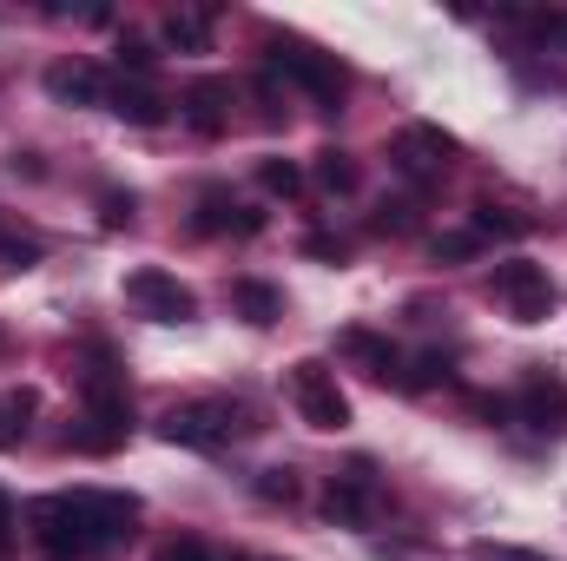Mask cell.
<instances>
[{
    "label": "cell",
    "mask_w": 567,
    "mask_h": 561,
    "mask_svg": "<svg viewBox=\"0 0 567 561\" xmlns=\"http://www.w3.org/2000/svg\"><path fill=\"white\" fill-rule=\"evenodd\" d=\"M66 509H73V529H80L86 561L126 549L133 529H140V496H120V489H73Z\"/></svg>",
    "instance_id": "cell-1"
},
{
    "label": "cell",
    "mask_w": 567,
    "mask_h": 561,
    "mask_svg": "<svg viewBox=\"0 0 567 561\" xmlns=\"http://www.w3.org/2000/svg\"><path fill=\"white\" fill-rule=\"evenodd\" d=\"M245 429H251V422H245V410H238L231 397H192V404H172L165 422H158L165 442H178V449H205V456L231 449Z\"/></svg>",
    "instance_id": "cell-2"
},
{
    "label": "cell",
    "mask_w": 567,
    "mask_h": 561,
    "mask_svg": "<svg viewBox=\"0 0 567 561\" xmlns=\"http://www.w3.org/2000/svg\"><path fill=\"white\" fill-rule=\"evenodd\" d=\"M271 73H284L290 86H303L323 113H343V93H350V67L337 53H317L303 40H271Z\"/></svg>",
    "instance_id": "cell-3"
},
{
    "label": "cell",
    "mask_w": 567,
    "mask_h": 561,
    "mask_svg": "<svg viewBox=\"0 0 567 561\" xmlns=\"http://www.w3.org/2000/svg\"><path fill=\"white\" fill-rule=\"evenodd\" d=\"M488 297H495L515 324H548L555 304H561V284L548 278V265H535V258H508V265L488 272Z\"/></svg>",
    "instance_id": "cell-4"
},
{
    "label": "cell",
    "mask_w": 567,
    "mask_h": 561,
    "mask_svg": "<svg viewBox=\"0 0 567 561\" xmlns=\"http://www.w3.org/2000/svg\"><path fill=\"white\" fill-rule=\"evenodd\" d=\"M290 410L310 429H343L350 422V397H343V384H337V370L323 357L290 364Z\"/></svg>",
    "instance_id": "cell-5"
},
{
    "label": "cell",
    "mask_w": 567,
    "mask_h": 561,
    "mask_svg": "<svg viewBox=\"0 0 567 561\" xmlns=\"http://www.w3.org/2000/svg\"><path fill=\"white\" fill-rule=\"evenodd\" d=\"M323 516L337 522V529H370L377 516H383V482H377V462H350V469H337L330 482H323Z\"/></svg>",
    "instance_id": "cell-6"
},
{
    "label": "cell",
    "mask_w": 567,
    "mask_h": 561,
    "mask_svg": "<svg viewBox=\"0 0 567 561\" xmlns=\"http://www.w3.org/2000/svg\"><path fill=\"white\" fill-rule=\"evenodd\" d=\"M126 436H133V397H93V404H80V417L60 442L80 456H113V449H126Z\"/></svg>",
    "instance_id": "cell-7"
},
{
    "label": "cell",
    "mask_w": 567,
    "mask_h": 561,
    "mask_svg": "<svg viewBox=\"0 0 567 561\" xmlns=\"http://www.w3.org/2000/svg\"><path fill=\"white\" fill-rule=\"evenodd\" d=\"M126 304H133L140 317H152V324H192V317H198V297L172 278V272H158V265H140V272L126 278Z\"/></svg>",
    "instance_id": "cell-8"
},
{
    "label": "cell",
    "mask_w": 567,
    "mask_h": 561,
    "mask_svg": "<svg viewBox=\"0 0 567 561\" xmlns=\"http://www.w3.org/2000/svg\"><path fill=\"white\" fill-rule=\"evenodd\" d=\"M455 152H462V145L449 140L442 126H403V133L390 140V165H396L403 178H416V185H435V178L455 165Z\"/></svg>",
    "instance_id": "cell-9"
},
{
    "label": "cell",
    "mask_w": 567,
    "mask_h": 561,
    "mask_svg": "<svg viewBox=\"0 0 567 561\" xmlns=\"http://www.w3.org/2000/svg\"><path fill=\"white\" fill-rule=\"evenodd\" d=\"M192 232L198 238H258L265 232V212H251L231 185H205L198 192V212H192Z\"/></svg>",
    "instance_id": "cell-10"
},
{
    "label": "cell",
    "mask_w": 567,
    "mask_h": 561,
    "mask_svg": "<svg viewBox=\"0 0 567 561\" xmlns=\"http://www.w3.org/2000/svg\"><path fill=\"white\" fill-rule=\"evenodd\" d=\"M515 417L528 422V429H542V436H567V377L561 370H528L522 377V390H515Z\"/></svg>",
    "instance_id": "cell-11"
},
{
    "label": "cell",
    "mask_w": 567,
    "mask_h": 561,
    "mask_svg": "<svg viewBox=\"0 0 567 561\" xmlns=\"http://www.w3.org/2000/svg\"><path fill=\"white\" fill-rule=\"evenodd\" d=\"M27 536L40 542V555H47V561H86L66 496H40V502H27Z\"/></svg>",
    "instance_id": "cell-12"
},
{
    "label": "cell",
    "mask_w": 567,
    "mask_h": 561,
    "mask_svg": "<svg viewBox=\"0 0 567 561\" xmlns=\"http://www.w3.org/2000/svg\"><path fill=\"white\" fill-rule=\"evenodd\" d=\"M185 126H192L198 140H218V133L231 126V80H218V73L192 80V86H185Z\"/></svg>",
    "instance_id": "cell-13"
},
{
    "label": "cell",
    "mask_w": 567,
    "mask_h": 561,
    "mask_svg": "<svg viewBox=\"0 0 567 561\" xmlns=\"http://www.w3.org/2000/svg\"><path fill=\"white\" fill-rule=\"evenodd\" d=\"M106 113H120L126 126H165L172 100H165L152 80H133V73H120V80H106Z\"/></svg>",
    "instance_id": "cell-14"
},
{
    "label": "cell",
    "mask_w": 567,
    "mask_h": 561,
    "mask_svg": "<svg viewBox=\"0 0 567 561\" xmlns=\"http://www.w3.org/2000/svg\"><path fill=\"white\" fill-rule=\"evenodd\" d=\"M47 93H53L60 106H106V73L73 53V60H53V67H47Z\"/></svg>",
    "instance_id": "cell-15"
},
{
    "label": "cell",
    "mask_w": 567,
    "mask_h": 561,
    "mask_svg": "<svg viewBox=\"0 0 567 561\" xmlns=\"http://www.w3.org/2000/svg\"><path fill=\"white\" fill-rule=\"evenodd\" d=\"M337 350H343V357H357V364H363V377H377V384H396V377H403V350H396L390 337L363 330V324H357V330H343V337H337Z\"/></svg>",
    "instance_id": "cell-16"
},
{
    "label": "cell",
    "mask_w": 567,
    "mask_h": 561,
    "mask_svg": "<svg viewBox=\"0 0 567 561\" xmlns=\"http://www.w3.org/2000/svg\"><path fill=\"white\" fill-rule=\"evenodd\" d=\"M231 310H238L245 324H258V330H265V324H278V317H284V290H278V284H265V278H238V284H231Z\"/></svg>",
    "instance_id": "cell-17"
},
{
    "label": "cell",
    "mask_w": 567,
    "mask_h": 561,
    "mask_svg": "<svg viewBox=\"0 0 567 561\" xmlns=\"http://www.w3.org/2000/svg\"><path fill=\"white\" fill-rule=\"evenodd\" d=\"M165 47H178V53H212V13H205V7H172V13H165Z\"/></svg>",
    "instance_id": "cell-18"
},
{
    "label": "cell",
    "mask_w": 567,
    "mask_h": 561,
    "mask_svg": "<svg viewBox=\"0 0 567 561\" xmlns=\"http://www.w3.org/2000/svg\"><path fill=\"white\" fill-rule=\"evenodd\" d=\"M310 178H317V185H323L330 198H350V192L363 185V172H357V159H350V152H337V145H323V152H317V165H310Z\"/></svg>",
    "instance_id": "cell-19"
},
{
    "label": "cell",
    "mask_w": 567,
    "mask_h": 561,
    "mask_svg": "<svg viewBox=\"0 0 567 561\" xmlns=\"http://www.w3.org/2000/svg\"><path fill=\"white\" fill-rule=\"evenodd\" d=\"M47 258V245L27 232V225H13L7 212H0V272H33Z\"/></svg>",
    "instance_id": "cell-20"
},
{
    "label": "cell",
    "mask_w": 567,
    "mask_h": 561,
    "mask_svg": "<svg viewBox=\"0 0 567 561\" xmlns=\"http://www.w3.org/2000/svg\"><path fill=\"white\" fill-rule=\"evenodd\" d=\"M33 410H40L33 390H0V449H20V442H27Z\"/></svg>",
    "instance_id": "cell-21"
},
{
    "label": "cell",
    "mask_w": 567,
    "mask_h": 561,
    "mask_svg": "<svg viewBox=\"0 0 567 561\" xmlns=\"http://www.w3.org/2000/svg\"><path fill=\"white\" fill-rule=\"evenodd\" d=\"M435 384H449V357H442V350L403 357V377H396V390H435Z\"/></svg>",
    "instance_id": "cell-22"
},
{
    "label": "cell",
    "mask_w": 567,
    "mask_h": 561,
    "mask_svg": "<svg viewBox=\"0 0 567 561\" xmlns=\"http://www.w3.org/2000/svg\"><path fill=\"white\" fill-rule=\"evenodd\" d=\"M370 232H390V238L416 232V205H410V198H383V205L370 212Z\"/></svg>",
    "instance_id": "cell-23"
},
{
    "label": "cell",
    "mask_w": 567,
    "mask_h": 561,
    "mask_svg": "<svg viewBox=\"0 0 567 561\" xmlns=\"http://www.w3.org/2000/svg\"><path fill=\"white\" fill-rule=\"evenodd\" d=\"M258 185H265L271 198H297V192H303V172H297L290 159H265V165H258Z\"/></svg>",
    "instance_id": "cell-24"
},
{
    "label": "cell",
    "mask_w": 567,
    "mask_h": 561,
    "mask_svg": "<svg viewBox=\"0 0 567 561\" xmlns=\"http://www.w3.org/2000/svg\"><path fill=\"white\" fill-rule=\"evenodd\" d=\"M251 489H258V502H284V509H290V502H297V469H258Z\"/></svg>",
    "instance_id": "cell-25"
},
{
    "label": "cell",
    "mask_w": 567,
    "mask_h": 561,
    "mask_svg": "<svg viewBox=\"0 0 567 561\" xmlns=\"http://www.w3.org/2000/svg\"><path fill=\"white\" fill-rule=\"evenodd\" d=\"M475 232H482V238H522L528 218H508V212H495V205H475Z\"/></svg>",
    "instance_id": "cell-26"
},
{
    "label": "cell",
    "mask_w": 567,
    "mask_h": 561,
    "mask_svg": "<svg viewBox=\"0 0 567 561\" xmlns=\"http://www.w3.org/2000/svg\"><path fill=\"white\" fill-rule=\"evenodd\" d=\"M152 67H158V53H152L145 40H133V33H126V40H120V73H133V80H152Z\"/></svg>",
    "instance_id": "cell-27"
},
{
    "label": "cell",
    "mask_w": 567,
    "mask_h": 561,
    "mask_svg": "<svg viewBox=\"0 0 567 561\" xmlns=\"http://www.w3.org/2000/svg\"><path fill=\"white\" fill-rule=\"evenodd\" d=\"M482 245H488V238H482L475 225H468V232H442V238H435V258H475Z\"/></svg>",
    "instance_id": "cell-28"
},
{
    "label": "cell",
    "mask_w": 567,
    "mask_h": 561,
    "mask_svg": "<svg viewBox=\"0 0 567 561\" xmlns=\"http://www.w3.org/2000/svg\"><path fill=\"white\" fill-rule=\"evenodd\" d=\"M133 212H140V198H133V192H106V198H100V225H113V232H120V225H133Z\"/></svg>",
    "instance_id": "cell-29"
},
{
    "label": "cell",
    "mask_w": 567,
    "mask_h": 561,
    "mask_svg": "<svg viewBox=\"0 0 567 561\" xmlns=\"http://www.w3.org/2000/svg\"><path fill=\"white\" fill-rule=\"evenodd\" d=\"M522 27H528L535 40H555V47H561V53H567V13H528Z\"/></svg>",
    "instance_id": "cell-30"
},
{
    "label": "cell",
    "mask_w": 567,
    "mask_h": 561,
    "mask_svg": "<svg viewBox=\"0 0 567 561\" xmlns=\"http://www.w3.org/2000/svg\"><path fill=\"white\" fill-rule=\"evenodd\" d=\"M468 555L475 561H548V555H535V549H515V542H475Z\"/></svg>",
    "instance_id": "cell-31"
},
{
    "label": "cell",
    "mask_w": 567,
    "mask_h": 561,
    "mask_svg": "<svg viewBox=\"0 0 567 561\" xmlns=\"http://www.w3.org/2000/svg\"><path fill=\"white\" fill-rule=\"evenodd\" d=\"M13 536H20V509H13V496L0 489V561H13Z\"/></svg>",
    "instance_id": "cell-32"
},
{
    "label": "cell",
    "mask_w": 567,
    "mask_h": 561,
    "mask_svg": "<svg viewBox=\"0 0 567 561\" xmlns=\"http://www.w3.org/2000/svg\"><path fill=\"white\" fill-rule=\"evenodd\" d=\"M152 561H212V549H205L198 536H178V542H165Z\"/></svg>",
    "instance_id": "cell-33"
},
{
    "label": "cell",
    "mask_w": 567,
    "mask_h": 561,
    "mask_svg": "<svg viewBox=\"0 0 567 561\" xmlns=\"http://www.w3.org/2000/svg\"><path fill=\"white\" fill-rule=\"evenodd\" d=\"M310 252H317V258H337V265H343V238H310Z\"/></svg>",
    "instance_id": "cell-34"
},
{
    "label": "cell",
    "mask_w": 567,
    "mask_h": 561,
    "mask_svg": "<svg viewBox=\"0 0 567 561\" xmlns=\"http://www.w3.org/2000/svg\"><path fill=\"white\" fill-rule=\"evenodd\" d=\"M7 350H13V337H7V324H0V364H7Z\"/></svg>",
    "instance_id": "cell-35"
},
{
    "label": "cell",
    "mask_w": 567,
    "mask_h": 561,
    "mask_svg": "<svg viewBox=\"0 0 567 561\" xmlns=\"http://www.w3.org/2000/svg\"><path fill=\"white\" fill-rule=\"evenodd\" d=\"M238 561H245V555H238Z\"/></svg>",
    "instance_id": "cell-36"
}]
</instances>
